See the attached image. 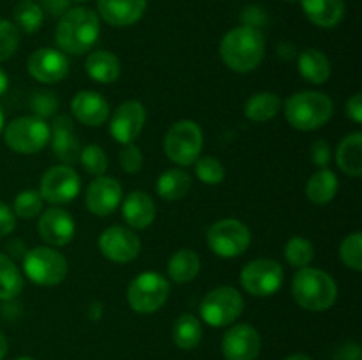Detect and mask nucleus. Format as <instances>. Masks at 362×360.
<instances>
[{
    "mask_svg": "<svg viewBox=\"0 0 362 360\" xmlns=\"http://www.w3.org/2000/svg\"><path fill=\"white\" fill-rule=\"evenodd\" d=\"M219 56L233 73L244 74L257 69L265 56L264 34L246 25L232 28L219 42Z\"/></svg>",
    "mask_w": 362,
    "mask_h": 360,
    "instance_id": "1",
    "label": "nucleus"
},
{
    "mask_svg": "<svg viewBox=\"0 0 362 360\" xmlns=\"http://www.w3.org/2000/svg\"><path fill=\"white\" fill-rule=\"evenodd\" d=\"M99 32L101 25L98 14L87 7H74L60 16L55 30V41L60 52L81 55L98 42Z\"/></svg>",
    "mask_w": 362,
    "mask_h": 360,
    "instance_id": "2",
    "label": "nucleus"
},
{
    "mask_svg": "<svg viewBox=\"0 0 362 360\" xmlns=\"http://www.w3.org/2000/svg\"><path fill=\"white\" fill-rule=\"evenodd\" d=\"M292 295L303 309L322 313L334 306L338 299V284L327 272L304 267L293 275Z\"/></svg>",
    "mask_w": 362,
    "mask_h": 360,
    "instance_id": "3",
    "label": "nucleus"
},
{
    "mask_svg": "<svg viewBox=\"0 0 362 360\" xmlns=\"http://www.w3.org/2000/svg\"><path fill=\"white\" fill-rule=\"evenodd\" d=\"M334 113L331 97L324 92H297L285 102V116L293 129L315 131L324 127Z\"/></svg>",
    "mask_w": 362,
    "mask_h": 360,
    "instance_id": "4",
    "label": "nucleus"
},
{
    "mask_svg": "<svg viewBox=\"0 0 362 360\" xmlns=\"http://www.w3.org/2000/svg\"><path fill=\"white\" fill-rule=\"evenodd\" d=\"M49 136H52V129L46 120L35 115L14 119L7 124V127H4L6 145L16 154H37L49 143Z\"/></svg>",
    "mask_w": 362,
    "mask_h": 360,
    "instance_id": "5",
    "label": "nucleus"
},
{
    "mask_svg": "<svg viewBox=\"0 0 362 360\" xmlns=\"http://www.w3.org/2000/svg\"><path fill=\"white\" fill-rule=\"evenodd\" d=\"M165 154L179 166H189L200 157L204 148V133L194 120H179L165 136Z\"/></svg>",
    "mask_w": 362,
    "mask_h": 360,
    "instance_id": "6",
    "label": "nucleus"
},
{
    "mask_svg": "<svg viewBox=\"0 0 362 360\" xmlns=\"http://www.w3.org/2000/svg\"><path fill=\"white\" fill-rule=\"evenodd\" d=\"M170 295V282L159 272H144L127 286V304L140 314H152L161 309Z\"/></svg>",
    "mask_w": 362,
    "mask_h": 360,
    "instance_id": "7",
    "label": "nucleus"
},
{
    "mask_svg": "<svg viewBox=\"0 0 362 360\" xmlns=\"http://www.w3.org/2000/svg\"><path fill=\"white\" fill-rule=\"evenodd\" d=\"M244 311V299L239 289L219 286L209 292L200 304L202 320L211 327H228Z\"/></svg>",
    "mask_w": 362,
    "mask_h": 360,
    "instance_id": "8",
    "label": "nucleus"
},
{
    "mask_svg": "<svg viewBox=\"0 0 362 360\" xmlns=\"http://www.w3.org/2000/svg\"><path fill=\"white\" fill-rule=\"evenodd\" d=\"M23 272L34 284L55 286L66 279L67 260L52 247H34L25 253Z\"/></svg>",
    "mask_w": 362,
    "mask_h": 360,
    "instance_id": "9",
    "label": "nucleus"
},
{
    "mask_svg": "<svg viewBox=\"0 0 362 360\" xmlns=\"http://www.w3.org/2000/svg\"><path fill=\"white\" fill-rule=\"evenodd\" d=\"M251 232L239 219L216 221L207 232V246L216 256L237 258L247 251Z\"/></svg>",
    "mask_w": 362,
    "mask_h": 360,
    "instance_id": "10",
    "label": "nucleus"
},
{
    "mask_svg": "<svg viewBox=\"0 0 362 360\" xmlns=\"http://www.w3.org/2000/svg\"><path fill=\"white\" fill-rule=\"evenodd\" d=\"M285 272L283 267L269 258L250 261L240 272V284L253 296H271L281 288Z\"/></svg>",
    "mask_w": 362,
    "mask_h": 360,
    "instance_id": "11",
    "label": "nucleus"
},
{
    "mask_svg": "<svg viewBox=\"0 0 362 360\" xmlns=\"http://www.w3.org/2000/svg\"><path fill=\"white\" fill-rule=\"evenodd\" d=\"M80 176L71 166H53L42 175L39 194L52 205H64L73 201L80 193Z\"/></svg>",
    "mask_w": 362,
    "mask_h": 360,
    "instance_id": "12",
    "label": "nucleus"
},
{
    "mask_svg": "<svg viewBox=\"0 0 362 360\" xmlns=\"http://www.w3.org/2000/svg\"><path fill=\"white\" fill-rule=\"evenodd\" d=\"M99 251L113 263H129L136 260L141 251V242L136 233L124 226H110L99 236Z\"/></svg>",
    "mask_w": 362,
    "mask_h": 360,
    "instance_id": "13",
    "label": "nucleus"
},
{
    "mask_svg": "<svg viewBox=\"0 0 362 360\" xmlns=\"http://www.w3.org/2000/svg\"><path fill=\"white\" fill-rule=\"evenodd\" d=\"M147 120V109L138 101H126L115 109L110 120V134L117 143L129 145L140 136Z\"/></svg>",
    "mask_w": 362,
    "mask_h": 360,
    "instance_id": "14",
    "label": "nucleus"
},
{
    "mask_svg": "<svg viewBox=\"0 0 362 360\" xmlns=\"http://www.w3.org/2000/svg\"><path fill=\"white\" fill-rule=\"evenodd\" d=\"M28 73L41 83L53 85L62 81L69 73V60L64 52L53 48H41L28 56Z\"/></svg>",
    "mask_w": 362,
    "mask_h": 360,
    "instance_id": "15",
    "label": "nucleus"
},
{
    "mask_svg": "<svg viewBox=\"0 0 362 360\" xmlns=\"http://www.w3.org/2000/svg\"><path fill=\"white\" fill-rule=\"evenodd\" d=\"M122 201V186L113 176H95L85 194V203L90 214L106 217L120 207Z\"/></svg>",
    "mask_w": 362,
    "mask_h": 360,
    "instance_id": "16",
    "label": "nucleus"
},
{
    "mask_svg": "<svg viewBox=\"0 0 362 360\" xmlns=\"http://www.w3.org/2000/svg\"><path fill=\"white\" fill-rule=\"evenodd\" d=\"M262 339L257 328L247 323H239L230 328L221 342L226 360H257L260 355Z\"/></svg>",
    "mask_w": 362,
    "mask_h": 360,
    "instance_id": "17",
    "label": "nucleus"
},
{
    "mask_svg": "<svg viewBox=\"0 0 362 360\" xmlns=\"http://www.w3.org/2000/svg\"><path fill=\"white\" fill-rule=\"evenodd\" d=\"M37 229L46 244H49L52 247H62L74 239L76 224L69 212L53 207L42 212L37 222Z\"/></svg>",
    "mask_w": 362,
    "mask_h": 360,
    "instance_id": "18",
    "label": "nucleus"
},
{
    "mask_svg": "<svg viewBox=\"0 0 362 360\" xmlns=\"http://www.w3.org/2000/svg\"><path fill=\"white\" fill-rule=\"evenodd\" d=\"M52 148L55 152L57 157L64 162V164L71 166L80 159V141H78L76 133H74L73 120L66 115H59L53 119L52 124Z\"/></svg>",
    "mask_w": 362,
    "mask_h": 360,
    "instance_id": "19",
    "label": "nucleus"
},
{
    "mask_svg": "<svg viewBox=\"0 0 362 360\" xmlns=\"http://www.w3.org/2000/svg\"><path fill=\"white\" fill-rule=\"evenodd\" d=\"M71 112L83 126L99 127L108 120L110 104L98 92L81 90L71 101Z\"/></svg>",
    "mask_w": 362,
    "mask_h": 360,
    "instance_id": "20",
    "label": "nucleus"
},
{
    "mask_svg": "<svg viewBox=\"0 0 362 360\" xmlns=\"http://www.w3.org/2000/svg\"><path fill=\"white\" fill-rule=\"evenodd\" d=\"M147 0H98V11L112 27H131L141 20Z\"/></svg>",
    "mask_w": 362,
    "mask_h": 360,
    "instance_id": "21",
    "label": "nucleus"
},
{
    "mask_svg": "<svg viewBox=\"0 0 362 360\" xmlns=\"http://www.w3.org/2000/svg\"><path fill=\"white\" fill-rule=\"evenodd\" d=\"M122 217L131 228L145 229L154 222L156 203L144 191H133L122 201Z\"/></svg>",
    "mask_w": 362,
    "mask_h": 360,
    "instance_id": "22",
    "label": "nucleus"
},
{
    "mask_svg": "<svg viewBox=\"0 0 362 360\" xmlns=\"http://www.w3.org/2000/svg\"><path fill=\"white\" fill-rule=\"evenodd\" d=\"M299 2L308 20L320 28L336 27L345 16L343 0H299Z\"/></svg>",
    "mask_w": 362,
    "mask_h": 360,
    "instance_id": "23",
    "label": "nucleus"
},
{
    "mask_svg": "<svg viewBox=\"0 0 362 360\" xmlns=\"http://www.w3.org/2000/svg\"><path fill=\"white\" fill-rule=\"evenodd\" d=\"M85 71L95 83H113L120 76V60L112 52H94L85 60Z\"/></svg>",
    "mask_w": 362,
    "mask_h": 360,
    "instance_id": "24",
    "label": "nucleus"
},
{
    "mask_svg": "<svg viewBox=\"0 0 362 360\" xmlns=\"http://www.w3.org/2000/svg\"><path fill=\"white\" fill-rule=\"evenodd\" d=\"M336 162L339 169L350 176L362 175V133H352L343 138L336 152Z\"/></svg>",
    "mask_w": 362,
    "mask_h": 360,
    "instance_id": "25",
    "label": "nucleus"
},
{
    "mask_svg": "<svg viewBox=\"0 0 362 360\" xmlns=\"http://www.w3.org/2000/svg\"><path fill=\"white\" fill-rule=\"evenodd\" d=\"M299 73L310 83L322 85L331 78V62L320 49L308 48L299 55Z\"/></svg>",
    "mask_w": 362,
    "mask_h": 360,
    "instance_id": "26",
    "label": "nucleus"
},
{
    "mask_svg": "<svg viewBox=\"0 0 362 360\" xmlns=\"http://www.w3.org/2000/svg\"><path fill=\"white\" fill-rule=\"evenodd\" d=\"M338 187L339 182L336 173L327 168H320L308 180L306 196L315 205H325L334 200V196L338 194Z\"/></svg>",
    "mask_w": 362,
    "mask_h": 360,
    "instance_id": "27",
    "label": "nucleus"
},
{
    "mask_svg": "<svg viewBox=\"0 0 362 360\" xmlns=\"http://www.w3.org/2000/svg\"><path fill=\"white\" fill-rule=\"evenodd\" d=\"M158 194L166 201H177L186 196L191 189V175L180 168L161 173L156 184Z\"/></svg>",
    "mask_w": 362,
    "mask_h": 360,
    "instance_id": "28",
    "label": "nucleus"
},
{
    "mask_svg": "<svg viewBox=\"0 0 362 360\" xmlns=\"http://www.w3.org/2000/svg\"><path fill=\"white\" fill-rule=\"evenodd\" d=\"M200 272V256L191 249H179L168 261V275L179 284L191 282Z\"/></svg>",
    "mask_w": 362,
    "mask_h": 360,
    "instance_id": "29",
    "label": "nucleus"
},
{
    "mask_svg": "<svg viewBox=\"0 0 362 360\" xmlns=\"http://www.w3.org/2000/svg\"><path fill=\"white\" fill-rule=\"evenodd\" d=\"M281 109V99L272 92L253 94L244 104V115L253 122H267L274 119Z\"/></svg>",
    "mask_w": 362,
    "mask_h": 360,
    "instance_id": "30",
    "label": "nucleus"
},
{
    "mask_svg": "<svg viewBox=\"0 0 362 360\" xmlns=\"http://www.w3.org/2000/svg\"><path fill=\"white\" fill-rule=\"evenodd\" d=\"M204 335V328H202L200 320L193 314H182L175 320L173 325V342L179 346L180 349H194L202 341Z\"/></svg>",
    "mask_w": 362,
    "mask_h": 360,
    "instance_id": "31",
    "label": "nucleus"
},
{
    "mask_svg": "<svg viewBox=\"0 0 362 360\" xmlns=\"http://www.w3.org/2000/svg\"><path fill=\"white\" fill-rule=\"evenodd\" d=\"M23 289V275L13 260L6 254H0V300L16 299Z\"/></svg>",
    "mask_w": 362,
    "mask_h": 360,
    "instance_id": "32",
    "label": "nucleus"
},
{
    "mask_svg": "<svg viewBox=\"0 0 362 360\" xmlns=\"http://www.w3.org/2000/svg\"><path fill=\"white\" fill-rule=\"evenodd\" d=\"M42 20H45V11L41 9L39 4L32 2V0H23L14 7V21L25 34L37 32L41 28Z\"/></svg>",
    "mask_w": 362,
    "mask_h": 360,
    "instance_id": "33",
    "label": "nucleus"
},
{
    "mask_svg": "<svg viewBox=\"0 0 362 360\" xmlns=\"http://www.w3.org/2000/svg\"><path fill=\"white\" fill-rule=\"evenodd\" d=\"M315 249L313 244L310 242L304 236H292V239L286 242L285 247V258L292 267L296 268H304L313 261Z\"/></svg>",
    "mask_w": 362,
    "mask_h": 360,
    "instance_id": "34",
    "label": "nucleus"
},
{
    "mask_svg": "<svg viewBox=\"0 0 362 360\" xmlns=\"http://www.w3.org/2000/svg\"><path fill=\"white\" fill-rule=\"evenodd\" d=\"M194 173H197L198 180L207 186H218L225 179V166L219 159L205 155L194 161Z\"/></svg>",
    "mask_w": 362,
    "mask_h": 360,
    "instance_id": "35",
    "label": "nucleus"
},
{
    "mask_svg": "<svg viewBox=\"0 0 362 360\" xmlns=\"http://www.w3.org/2000/svg\"><path fill=\"white\" fill-rule=\"evenodd\" d=\"M42 205H45V200L39 194V191L27 189L21 191L16 196L13 205V212L14 215H18L21 219H34L35 215L42 212Z\"/></svg>",
    "mask_w": 362,
    "mask_h": 360,
    "instance_id": "36",
    "label": "nucleus"
},
{
    "mask_svg": "<svg viewBox=\"0 0 362 360\" xmlns=\"http://www.w3.org/2000/svg\"><path fill=\"white\" fill-rule=\"evenodd\" d=\"M85 172L92 176H103L105 175L106 168H108V157H106V152L103 150L99 145H87V147L81 148L80 159Z\"/></svg>",
    "mask_w": 362,
    "mask_h": 360,
    "instance_id": "37",
    "label": "nucleus"
},
{
    "mask_svg": "<svg viewBox=\"0 0 362 360\" xmlns=\"http://www.w3.org/2000/svg\"><path fill=\"white\" fill-rule=\"evenodd\" d=\"M339 258L345 263V267L352 270H362V233L356 232L346 236L339 246Z\"/></svg>",
    "mask_w": 362,
    "mask_h": 360,
    "instance_id": "38",
    "label": "nucleus"
},
{
    "mask_svg": "<svg viewBox=\"0 0 362 360\" xmlns=\"http://www.w3.org/2000/svg\"><path fill=\"white\" fill-rule=\"evenodd\" d=\"M20 46V30L7 20H0V62L9 60Z\"/></svg>",
    "mask_w": 362,
    "mask_h": 360,
    "instance_id": "39",
    "label": "nucleus"
},
{
    "mask_svg": "<svg viewBox=\"0 0 362 360\" xmlns=\"http://www.w3.org/2000/svg\"><path fill=\"white\" fill-rule=\"evenodd\" d=\"M30 108L34 112L35 116L46 120L49 116H53L59 109V97H57L53 92H37V94L32 97Z\"/></svg>",
    "mask_w": 362,
    "mask_h": 360,
    "instance_id": "40",
    "label": "nucleus"
},
{
    "mask_svg": "<svg viewBox=\"0 0 362 360\" xmlns=\"http://www.w3.org/2000/svg\"><path fill=\"white\" fill-rule=\"evenodd\" d=\"M119 161L124 172L133 175V173L140 172L141 166H144V154H141L140 147H136L134 143H129L122 148V152L119 155Z\"/></svg>",
    "mask_w": 362,
    "mask_h": 360,
    "instance_id": "41",
    "label": "nucleus"
},
{
    "mask_svg": "<svg viewBox=\"0 0 362 360\" xmlns=\"http://www.w3.org/2000/svg\"><path fill=\"white\" fill-rule=\"evenodd\" d=\"M16 228V215L13 208L0 200V236H7Z\"/></svg>",
    "mask_w": 362,
    "mask_h": 360,
    "instance_id": "42",
    "label": "nucleus"
},
{
    "mask_svg": "<svg viewBox=\"0 0 362 360\" xmlns=\"http://www.w3.org/2000/svg\"><path fill=\"white\" fill-rule=\"evenodd\" d=\"M311 159L318 168H325L331 162V147L325 140H317L311 147Z\"/></svg>",
    "mask_w": 362,
    "mask_h": 360,
    "instance_id": "43",
    "label": "nucleus"
},
{
    "mask_svg": "<svg viewBox=\"0 0 362 360\" xmlns=\"http://www.w3.org/2000/svg\"><path fill=\"white\" fill-rule=\"evenodd\" d=\"M240 20H243V23L246 25V27L258 28L265 23V13L260 7L247 6L246 9L243 11V14H240Z\"/></svg>",
    "mask_w": 362,
    "mask_h": 360,
    "instance_id": "44",
    "label": "nucleus"
},
{
    "mask_svg": "<svg viewBox=\"0 0 362 360\" xmlns=\"http://www.w3.org/2000/svg\"><path fill=\"white\" fill-rule=\"evenodd\" d=\"M334 360H362L361 346L357 342H345L334 353Z\"/></svg>",
    "mask_w": 362,
    "mask_h": 360,
    "instance_id": "45",
    "label": "nucleus"
},
{
    "mask_svg": "<svg viewBox=\"0 0 362 360\" xmlns=\"http://www.w3.org/2000/svg\"><path fill=\"white\" fill-rule=\"evenodd\" d=\"M69 2L71 0H42L41 9H45L52 16L60 18L64 13L69 11Z\"/></svg>",
    "mask_w": 362,
    "mask_h": 360,
    "instance_id": "46",
    "label": "nucleus"
},
{
    "mask_svg": "<svg viewBox=\"0 0 362 360\" xmlns=\"http://www.w3.org/2000/svg\"><path fill=\"white\" fill-rule=\"evenodd\" d=\"M346 115L354 120L356 124L362 122V95L354 94L346 102Z\"/></svg>",
    "mask_w": 362,
    "mask_h": 360,
    "instance_id": "47",
    "label": "nucleus"
},
{
    "mask_svg": "<svg viewBox=\"0 0 362 360\" xmlns=\"http://www.w3.org/2000/svg\"><path fill=\"white\" fill-rule=\"evenodd\" d=\"M276 52H278L279 59H283V60H292V59H296V55H297L296 44H292L290 41L279 42V44L276 46Z\"/></svg>",
    "mask_w": 362,
    "mask_h": 360,
    "instance_id": "48",
    "label": "nucleus"
},
{
    "mask_svg": "<svg viewBox=\"0 0 362 360\" xmlns=\"http://www.w3.org/2000/svg\"><path fill=\"white\" fill-rule=\"evenodd\" d=\"M7 87H9V78H7V74L0 69V95L6 94Z\"/></svg>",
    "mask_w": 362,
    "mask_h": 360,
    "instance_id": "49",
    "label": "nucleus"
},
{
    "mask_svg": "<svg viewBox=\"0 0 362 360\" xmlns=\"http://www.w3.org/2000/svg\"><path fill=\"white\" fill-rule=\"evenodd\" d=\"M7 348H9V346H7L6 335H4L2 332H0V360H2L4 356L7 355Z\"/></svg>",
    "mask_w": 362,
    "mask_h": 360,
    "instance_id": "50",
    "label": "nucleus"
},
{
    "mask_svg": "<svg viewBox=\"0 0 362 360\" xmlns=\"http://www.w3.org/2000/svg\"><path fill=\"white\" fill-rule=\"evenodd\" d=\"M286 360H313V359H311V356H308V355H303V353H297V355L288 356Z\"/></svg>",
    "mask_w": 362,
    "mask_h": 360,
    "instance_id": "51",
    "label": "nucleus"
},
{
    "mask_svg": "<svg viewBox=\"0 0 362 360\" xmlns=\"http://www.w3.org/2000/svg\"><path fill=\"white\" fill-rule=\"evenodd\" d=\"M4 127H6V116H4V112H2V108H0V134H2Z\"/></svg>",
    "mask_w": 362,
    "mask_h": 360,
    "instance_id": "52",
    "label": "nucleus"
},
{
    "mask_svg": "<svg viewBox=\"0 0 362 360\" xmlns=\"http://www.w3.org/2000/svg\"><path fill=\"white\" fill-rule=\"evenodd\" d=\"M16 360H34V359H30V356H20V359H16Z\"/></svg>",
    "mask_w": 362,
    "mask_h": 360,
    "instance_id": "53",
    "label": "nucleus"
},
{
    "mask_svg": "<svg viewBox=\"0 0 362 360\" xmlns=\"http://www.w3.org/2000/svg\"><path fill=\"white\" fill-rule=\"evenodd\" d=\"M73 2H87V0H73Z\"/></svg>",
    "mask_w": 362,
    "mask_h": 360,
    "instance_id": "54",
    "label": "nucleus"
},
{
    "mask_svg": "<svg viewBox=\"0 0 362 360\" xmlns=\"http://www.w3.org/2000/svg\"><path fill=\"white\" fill-rule=\"evenodd\" d=\"M286 2H297V0H286Z\"/></svg>",
    "mask_w": 362,
    "mask_h": 360,
    "instance_id": "55",
    "label": "nucleus"
}]
</instances>
